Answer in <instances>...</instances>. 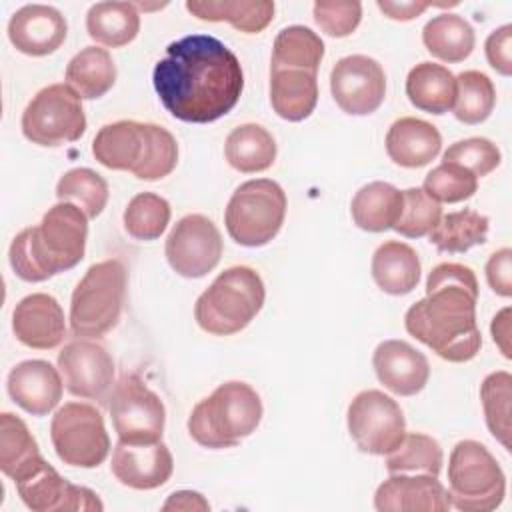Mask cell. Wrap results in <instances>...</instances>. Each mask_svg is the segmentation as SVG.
<instances>
[{
  "label": "cell",
  "instance_id": "6da1fadb",
  "mask_svg": "<svg viewBox=\"0 0 512 512\" xmlns=\"http://www.w3.org/2000/svg\"><path fill=\"white\" fill-rule=\"evenodd\" d=\"M162 106L178 120L208 124L240 100L244 72L236 54L218 38L190 34L166 46L152 72Z\"/></svg>",
  "mask_w": 512,
  "mask_h": 512
},
{
  "label": "cell",
  "instance_id": "7a4b0ae2",
  "mask_svg": "<svg viewBox=\"0 0 512 512\" xmlns=\"http://www.w3.org/2000/svg\"><path fill=\"white\" fill-rule=\"evenodd\" d=\"M478 292L476 274L468 266L456 262L434 266L426 280V298L414 302L404 316L408 334L442 360H472L482 346L476 324Z\"/></svg>",
  "mask_w": 512,
  "mask_h": 512
},
{
  "label": "cell",
  "instance_id": "3957f363",
  "mask_svg": "<svg viewBox=\"0 0 512 512\" xmlns=\"http://www.w3.org/2000/svg\"><path fill=\"white\" fill-rule=\"evenodd\" d=\"M88 216L72 202H58L38 226L24 228L10 244L14 274L26 282H44L74 268L86 252Z\"/></svg>",
  "mask_w": 512,
  "mask_h": 512
},
{
  "label": "cell",
  "instance_id": "277c9868",
  "mask_svg": "<svg viewBox=\"0 0 512 512\" xmlns=\"http://www.w3.org/2000/svg\"><path fill=\"white\" fill-rule=\"evenodd\" d=\"M92 154L102 166L148 182L168 176L178 164L176 138L158 124L136 120L102 126L92 140Z\"/></svg>",
  "mask_w": 512,
  "mask_h": 512
},
{
  "label": "cell",
  "instance_id": "5b68a950",
  "mask_svg": "<svg viewBox=\"0 0 512 512\" xmlns=\"http://www.w3.org/2000/svg\"><path fill=\"white\" fill-rule=\"evenodd\" d=\"M262 412L258 392L246 382L230 380L192 408L188 432L204 448H232L258 428Z\"/></svg>",
  "mask_w": 512,
  "mask_h": 512
},
{
  "label": "cell",
  "instance_id": "8992f818",
  "mask_svg": "<svg viewBox=\"0 0 512 512\" xmlns=\"http://www.w3.org/2000/svg\"><path fill=\"white\" fill-rule=\"evenodd\" d=\"M266 298L260 274L250 266H232L220 272L198 296L196 324L214 336H230L244 330L262 310Z\"/></svg>",
  "mask_w": 512,
  "mask_h": 512
},
{
  "label": "cell",
  "instance_id": "52a82bcc",
  "mask_svg": "<svg viewBox=\"0 0 512 512\" xmlns=\"http://www.w3.org/2000/svg\"><path fill=\"white\" fill-rule=\"evenodd\" d=\"M126 302V268L110 258L92 264L70 300V330L78 338H102L116 328Z\"/></svg>",
  "mask_w": 512,
  "mask_h": 512
},
{
  "label": "cell",
  "instance_id": "ba28073f",
  "mask_svg": "<svg viewBox=\"0 0 512 512\" xmlns=\"http://www.w3.org/2000/svg\"><path fill=\"white\" fill-rule=\"evenodd\" d=\"M504 494L506 476L490 450L476 440H460L448 460L450 504L464 512H490Z\"/></svg>",
  "mask_w": 512,
  "mask_h": 512
},
{
  "label": "cell",
  "instance_id": "9c48e42d",
  "mask_svg": "<svg viewBox=\"0 0 512 512\" xmlns=\"http://www.w3.org/2000/svg\"><path fill=\"white\" fill-rule=\"evenodd\" d=\"M286 204V192L270 178H254L240 184L224 212L230 238L248 248L268 244L284 224Z\"/></svg>",
  "mask_w": 512,
  "mask_h": 512
},
{
  "label": "cell",
  "instance_id": "30bf717a",
  "mask_svg": "<svg viewBox=\"0 0 512 512\" xmlns=\"http://www.w3.org/2000/svg\"><path fill=\"white\" fill-rule=\"evenodd\" d=\"M22 134L38 146L76 142L86 132L82 98L64 82L42 88L22 112Z\"/></svg>",
  "mask_w": 512,
  "mask_h": 512
},
{
  "label": "cell",
  "instance_id": "8fae6325",
  "mask_svg": "<svg viewBox=\"0 0 512 512\" xmlns=\"http://www.w3.org/2000/svg\"><path fill=\"white\" fill-rule=\"evenodd\" d=\"M50 440L58 458L76 468H96L110 452V436L100 410L86 402H66L50 422Z\"/></svg>",
  "mask_w": 512,
  "mask_h": 512
},
{
  "label": "cell",
  "instance_id": "7c38bea8",
  "mask_svg": "<svg viewBox=\"0 0 512 512\" xmlns=\"http://www.w3.org/2000/svg\"><path fill=\"white\" fill-rule=\"evenodd\" d=\"M108 412L120 442L154 444L162 440L166 408L138 376L124 374L108 396Z\"/></svg>",
  "mask_w": 512,
  "mask_h": 512
},
{
  "label": "cell",
  "instance_id": "4fadbf2b",
  "mask_svg": "<svg viewBox=\"0 0 512 512\" xmlns=\"http://www.w3.org/2000/svg\"><path fill=\"white\" fill-rule=\"evenodd\" d=\"M348 432L362 452L386 456L402 442L406 420L394 398L380 390H362L348 406Z\"/></svg>",
  "mask_w": 512,
  "mask_h": 512
},
{
  "label": "cell",
  "instance_id": "5bb4252c",
  "mask_svg": "<svg viewBox=\"0 0 512 512\" xmlns=\"http://www.w3.org/2000/svg\"><path fill=\"white\" fill-rule=\"evenodd\" d=\"M14 484L26 508L34 512H100L104 508L96 492L68 482L42 456L22 470Z\"/></svg>",
  "mask_w": 512,
  "mask_h": 512
},
{
  "label": "cell",
  "instance_id": "9a60e30c",
  "mask_svg": "<svg viewBox=\"0 0 512 512\" xmlns=\"http://www.w3.org/2000/svg\"><path fill=\"white\" fill-rule=\"evenodd\" d=\"M224 242L218 226L204 214H188L170 230L164 246L170 268L184 278H202L222 256Z\"/></svg>",
  "mask_w": 512,
  "mask_h": 512
},
{
  "label": "cell",
  "instance_id": "2e32d148",
  "mask_svg": "<svg viewBox=\"0 0 512 512\" xmlns=\"http://www.w3.org/2000/svg\"><path fill=\"white\" fill-rule=\"evenodd\" d=\"M330 92L342 112L350 116H368L384 102V68L378 60L364 54L344 56L330 72Z\"/></svg>",
  "mask_w": 512,
  "mask_h": 512
},
{
  "label": "cell",
  "instance_id": "e0dca14e",
  "mask_svg": "<svg viewBox=\"0 0 512 512\" xmlns=\"http://www.w3.org/2000/svg\"><path fill=\"white\" fill-rule=\"evenodd\" d=\"M58 370L72 396L106 402L114 388V360L104 346L76 338L58 352Z\"/></svg>",
  "mask_w": 512,
  "mask_h": 512
},
{
  "label": "cell",
  "instance_id": "ac0fdd59",
  "mask_svg": "<svg viewBox=\"0 0 512 512\" xmlns=\"http://www.w3.org/2000/svg\"><path fill=\"white\" fill-rule=\"evenodd\" d=\"M448 490L438 476L396 472L384 480L374 494L378 512H446L450 510Z\"/></svg>",
  "mask_w": 512,
  "mask_h": 512
},
{
  "label": "cell",
  "instance_id": "d6986e66",
  "mask_svg": "<svg viewBox=\"0 0 512 512\" xmlns=\"http://www.w3.org/2000/svg\"><path fill=\"white\" fill-rule=\"evenodd\" d=\"M110 470L114 478L134 490H154L164 486L174 470V458L160 440L154 444L116 442Z\"/></svg>",
  "mask_w": 512,
  "mask_h": 512
},
{
  "label": "cell",
  "instance_id": "ffe728a7",
  "mask_svg": "<svg viewBox=\"0 0 512 512\" xmlns=\"http://www.w3.org/2000/svg\"><path fill=\"white\" fill-rule=\"evenodd\" d=\"M66 18L48 4H26L18 8L8 22L12 46L26 56H48L66 40Z\"/></svg>",
  "mask_w": 512,
  "mask_h": 512
},
{
  "label": "cell",
  "instance_id": "44dd1931",
  "mask_svg": "<svg viewBox=\"0 0 512 512\" xmlns=\"http://www.w3.org/2000/svg\"><path fill=\"white\" fill-rule=\"evenodd\" d=\"M12 330L16 340L24 346L52 350L66 336L64 310L50 294H28L14 306Z\"/></svg>",
  "mask_w": 512,
  "mask_h": 512
},
{
  "label": "cell",
  "instance_id": "7402d4cb",
  "mask_svg": "<svg viewBox=\"0 0 512 512\" xmlns=\"http://www.w3.org/2000/svg\"><path fill=\"white\" fill-rule=\"evenodd\" d=\"M374 372L390 392L398 396H414L428 384V358L404 340H384L372 356Z\"/></svg>",
  "mask_w": 512,
  "mask_h": 512
},
{
  "label": "cell",
  "instance_id": "603a6c76",
  "mask_svg": "<svg viewBox=\"0 0 512 512\" xmlns=\"http://www.w3.org/2000/svg\"><path fill=\"white\" fill-rule=\"evenodd\" d=\"M62 374L46 360H24L8 374L10 398L32 416H46L62 400Z\"/></svg>",
  "mask_w": 512,
  "mask_h": 512
},
{
  "label": "cell",
  "instance_id": "cb8c5ba5",
  "mask_svg": "<svg viewBox=\"0 0 512 512\" xmlns=\"http://www.w3.org/2000/svg\"><path fill=\"white\" fill-rule=\"evenodd\" d=\"M442 148L438 128L426 120L404 116L398 118L386 134V152L402 168H422L430 164Z\"/></svg>",
  "mask_w": 512,
  "mask_h": 512
},
{
  "label": "cell",
  "instance_id": "d4e9b609",
  "mask_svg": "<svg viewBox=\"0 0 512 512\" xmlns=\"http://www.w3.org/2000/svg\"><path fill=\"white\" fill-rule=\"evenodd\" d=\"M372 278L390 296L410 294L420 282V258L416 250L398 240L380 244L372 256Z\"/></svg>",
  "mask_w": 512,
  "mask_h": 512
},
{
  "label": "cell",
  "instance_id": "484cf974",
  "mask_svg": "<svg viewBox=\"0 0 512 512\" xmlns=\"http://www.w3.org/2000/svg\"><path fill=\"white\" fill-rule=\"evenodd\" d=\"M318 102V80L308 70H270V104L288 122L306 120Z\"/></svg>",
  "mask_w": 512,
  "mask_h": 512
},
{
  "label": "cell",
  "instance_id": "4316f807",
  "mask_svg": "<svg viewBox=\"0 0 512 512\" xmlns=\"http://www.w3.org/2000/svg\"><path fill=\"white\" fill-rule=\"evenodd\" d=\"M406 96L422 112L446 114L456 100V76L442 64L420 62L408 72Z\"/></svg>",
  "mask_w": 512,
  "mask_h": 512
},
{
  "label": "cell",
  "instance_id": "83f0119b",
  "mask_svg": "<svg viewBox=\"0 0 512 512\" xmlns=\"http://www.w3.org/2000/svg\"><path fill=\"white\" fill-rule=\"evenodd\" d=\"M186 10L206 22H228L246 34L262 32L274 18V2L268 0H188Z\"/></svg>",
  "mask_w": 512,
  "mask_h": 512
},
{
  "label": "cell",
  "instance_id": "f1b7e54d",
  "mask_svg": "<svg viewBox=\"0 0 512 512\" xmlns=\"http://www.w3.org/2000/svg\"><path fill=\"white\" fill-rule=\"evenodd\" d=\"M404 194L388 182L364 184L350 202V214L358 228L366 232H384L394 228L400 218Z\"/></svg>",
  "mask_w": 512,
  "mask_h": 512
},
{
  "label": "cell",
  "instance_id": "f546056e",
  "mask_svg": "<svg viewBox=\"0 0 512 512\" xmlns=\"http://www.w3.org/2000/svg\"><path fill=\"white\" fill-rule=\"evenodd\" d=\"M86 30L94 42L122 48L138 36V8L132 2H96L86 14Z\"/></svg>",
  "mask_w": 512,
  "mask_h": 512
},
{
  "label": "cell",
  "instance_id": "4dcf8cb0",
  "mask_svg": "<svg viewBox=\"0 0 512 512\" xmlns=\"http://www.w3.org/2000/svg\"><path fill=\"white\" fill-rule=\"evenodd\" d=\"M224 154L228 164L238 172H264L276 160V142L264 126L252 122L240 124L228 134Z\"/></svg>",
  "mask_w": 512,
  "mask_h": 512
},
{
  "label": "cell",
  "instance_id": "1f68e13d",
  "mask_svg": "<svg viewBox=\"0 0 512 512\" xmlns=\"http://www.w3.org/2000/svg\"><path fill=\"white\" fill-rule=\"evenodd\" d=\"M116 82V64L106 48L86 46L66 66V84L86 100L102 98Z\"/></svg>",
  "mask_w": 512,
  "mask_h": 512
},
{
  "label": "cell",
  "instance_id": "d6a6232c",
  "mask_svg": "<svg viewBox=\"0 0 512 512\" xmlns=\"http://www.w3.org/2000/svg\"><path fill=\"white\" fill-rule=\"evenodd\" d=\"M422 42L426 50L448 64L466 60L474 50V30L458 14H438L430 18L422 30Z\"/></svg>",
  "mask_w": 512,
  "mask_h": 512
},
{
  "label": "cell",
  "instance_id": "836d02e7",
  "mask_svg": "<svg viewBox=\"0 0 512 512\" xmlns=\"http://www.w3.org/2000/svg\"><path fill=\"white\" fill-rule=\"evenodd\" d=\"M324 58L322 38L306 26L282 28L272 46L270 70H308L318 74Z\"/></svg>",
  "mask_w": 512,
  "mask_h": 512
},
{
  "label": "cell",
  "instance_id": "e575fe53",
  "mask_svg": "<svg viewBox=\"0 0 512 512\" xmlns=\"http://www.w3.org/2000/svg\"><path fill=\"white\" fill-rule=\"evenodd\" d=\"M488 228L490 220L484 214L464 208L442 216L428 236L438 252L462 254L472 246L484 244L488 238Z\"/></svg>",
  "mask_w": 512,
  "mask_h": 512
},
{
  "label": "cell",
  "instance_id": "d590c367",
  "mask_svg": "<svg viewBox=\"0 0 512 512\" xmlns=\"http://www.w3.org/2000/svg\"><path fill=\"white\" fill-rule=\"evenodd\" d=\"M42 454L38 442L30 434L26 422L12 412L0 416V470L8 478H16Z\"/></svg>",
  "mask_w": 512,
  "mask_h": 512
},
{
  "label": "cell",
  "instance_id": "8d00e7d4",
  "mask_svg": "<svg viewBox=\"0 0 512 512\" xmlns=\"http://www.w3.org/2000/svg\"><path fill=\"white\" fill-rule=\"evenodd\" d=\"M444 454L440 444L422 432L404 434L402 442L386 454V470L396 472H418L438 476L442 470Z\"/></svg>",
  "mask_w": 512,
  "mask_h": 512
},
{
  "label": "cell",
  "instance_id": "74e56055",
  "mask_svg": "<svg viewBox=\"0 0 512 512\" xmlns=\"http://www.w3.org/2000/svg\"><path fill=\"white\" fill-rule=\"evenodd\" d=\"M496 104V90L492 80L478 70H466L456 76L454 116L464 124L484 122Z\"/></svg>",
  "mask_w": 512,
  "mask_h": 512
},
{
  "label": "cell",
  "instance_id": "f35d334b",
  "mask_svg": "<svg viewBox=\"0 0 512 512\" xmlns=\"http://www.w3.org/2000/svg\"><path fill=\"white\" fill-rule=\"evenodd\" d=\"M108 194L106 180L90 168H72L64 172L56 184L58 200L76 204L88 218L102 214Z\"/></svg>",
  "mask_w": 512,
  "mask_h": 512
},
{
  "label": "cell",
  "instance_id": "ab89813d",
  "mask_svg": "<svg viewBox=\"0 0 512 512\" xmlns=\"http://www.w3.org/2000/svg\"><path fill=\"white\" fill-rule=\"evenodd\" d=\"M480 400L486 418V426L492 436L510 450V400H512V376L506 370L492 372L480 386Z\"/></svg>",
  "mask_w": 512,
  "mask_h": 512
},
{
  "label": "cell",
  "instance_id": "60d3db41",
  "mask_svg": "<svg viewBox=\"0 0 512 512\" xmlns=\"http://www.w3.org/2000/svg\"><path fill=\"white\" fill-rule=\"evenodd\" d=\"M170 222V204L154 192L136 194L124 210L126 232L142 242L156 240L164 234Z\"/></svg>",
  "mask_w": 512,
  "mask_h": 512
},
{
  "label": "cell",
  "instance_id": "b9f144b4",
  "mask_svg": "<svg viewBox=\"0 0 512 512\" xmlns=\"http://www.w3.org/2000/svg\"><path fill=\"white\" fill-rule=\"evenodd\" d=\"M422 190L436 202L456 204L476 194L478 178L456 162H442L426 174Z\"/></svg>",
  "mask_w": 512,
  "mask_h": 512
},
{
  "label": "cell",
  "instance_id": "7bdbcfd3",
  "mask_svg": "<svg viewBox=\"0 0 512 512\" xmlns=\"http://www.w3.org/2000/svg\"><path fill=\"white\" fill-rule=\"evenodd\" d=\"M402 194L404 204L394 230L406 238H422L430 234L442 218L440 202L430 198L422 188H408Z\"/></svg>",
  "mask_w": 512,
  "mask_h": 512
},
{
  "label": "cell",
  "instance_id": "ee69618b",
  "mask_svg": "<svg viewBox=\"0 0 512 512\" xmlns=\"http://www.w3.org/2000/svg\"><path fill=\"white\" fill-rule=\"evenodd\" d=\"M442 160L456 162V164L468 168L476 178H482L498 168L502 154H500V148L492 140L474 136V138L458 140L452 146H448Z\"/></svg>",
  "mask_w": 512,
  "mask_h": 512
},
{
  "label": "cell",
  "instance_id": "f6af8a7d",
  "mask_svg": "<svg viewBox=\"0 0 512 512\" xmlns=\"http://www.w3.org/2000/svg\"><path fill=\"white\" fill-rule=\"evenodd\" d=\"M312 14H314V22L324 34L332 38H344L358 28L362 18V4L318 0L312 8Z\"/></svg>",
  "mask_w": 512,
  "mask_h": 512
},
{
  "label": "cell",
  "instance_id": "bcb514c9",
  "mask_svg": "<svg viewBox=\"0 0 512 512\" xmlns=\"http://www.w3.org/2000/svg\"><path fill=\"white\" fill-rule=\"evenodd\" d=\"M488 64L502 76L512 74V24H504L490 32L484 44Z\"/></svg>",
  "mask_w": 512,
  "mask_h": 512
},
{
  "label": "cell",
  "instance_id": "7dc6e473",
  "mask_svg": "<svg viewBox=\"0 0 512 512\" xmlns=\"http://www.w3.org/2000/svg\"><path fill=\"white\" fill-rule=\"evenodd\" d=\"M486 280L490 288L504 298L512 296V250L500 248L486 262Z\"/></svg>",
  "mask_w": 512,
  "mask_h": 512
},
{
  "label": "cell",
  "instance_id": "c3c4849f",
  "mask_svg": "<svg viewBox=\"0 0 512 512\" xmlns=\"http://www.w3.org/2000/svg\"><path fill=\"white\" fill-rule=\"evenodd\" d=\"M376 6L384 12V16L392 18V20H400V22H408V20H414L418 18L424 10H428L432 4L430 2H414V0H408V2H394V0H378Z\"/></svg>",
  "mask_w": 512,
  "mask_h": 512
},
{
  "label": "cell",
  "instance_id": "681fc988",
  "mask_svg": "<svg viewBox=\"0 0 512 512\" xmlns=\"http://www.w3.org/2000/svg\"><path fill=\"white\" fill-rule=\"evenodd\" d=\"M162 510H186V512L200 510V512H206V510H210V504L200 492L178 490V492H172L168 496V500L162 504Z\"/></svg>",
  "mask_w": 512,
  "mask_h": 512
},
{
  "label": "cell",
  "instance_id": "f907efd6",
  "mask_svg": "<svg viewBox=\"0 0 512 512\" xmlns=\"http://www.w3.org/2000/svg\"><path fill=\"white\" fill-rule=\"evenodd\" d=\"M490 330H492V338H494V342L498 344L500 352H502L506 358H510V356H512V354H510V308H502V310L494 316Z\"/></svg>",
  "mask_w": 512,
  "mask_h": 512
}]
</instances>
